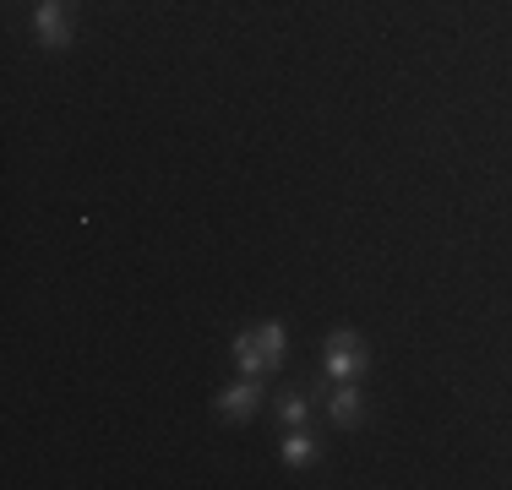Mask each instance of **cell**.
Instances as JSON below:
<instances>
[{
	"instance_id": "obj_1",
	"label": "cell",
	"mask_w": 512,
	"mask_h": 490,
	"mask_svg": "<svg viewBox=\"0 0 512 490\" xmlns=\"http://www.w3.org/2000/svg\"><path fill=\"white\" fill-rule=\"evenodd\" d=\"M229 349H235L240 376L278 371V365H284V354H289V327L284 322H256V327H246V333H235Z\"/></svg>"
},
{
	"instance_id": "obj_2",
	"label": "cell",
	"mask_w": 512,
	"mask_h": 490,
	"mask_svg": "<svg viewBox=\"0 0 512 490\" xmlns=\"http://www.w3.org/2000/svg\"><path fill=\"white\" fill-rule=\"evenodd\" d=\"M365 371H371V349H365V338L355 327L327 333V343H322V376L327 382H360Z\"/></svg>"
},
{
	"instance_id": "obj_3",
	"label": "cell",
	"mask_w": 512,
	"mask_h": 490,
	"mask_svg": "<svg viewBox=\"0 0 512 490\" xmlns=\"http://www.w3.org/2000/svg\"><path fill=\"white\" fill-rule=\"evenodd\" d=\"M213 409L224 414V420H235V425H246L256 409H262V382H256V376H240L235 387H224L213 398Z\"/></svg>"
},
{
	"instance_id": "obj_4",
	"label": "cell",
	"mask_w": 512,
	"mask_h": 490,
	"mask_svg": "<svg viewBox=\"0 0 512 490\" xmlns=\"http://www.w3.org/2000/svg\"><path fill=\"white\" fill-rule=\"evenodd\" d=\"M33 33H39V44H44V49H66V44H71L66 6H60V0H44V6L33 11Z\"/></svg>"
},
{
	"instance_id": "obj_5",
	"label": "cell",
	"mask_w": 512,
	"mask_h": 490,
	"mask_svg": "<svg viewBox=\"0 0 512 490\" xmlns=\"http://www.w3.org/2000/svg\"><path fill=\"white\" fill-rule=\"evenodd\" d=\"M327 414H333L338 431H355L360 425V382H333V392H327Z\"/></svg>"
},
{
	"instance_id": "obj_6",
	"label": "cell",
	"mask_w": 512,
	"mask_h": 490,
	"mask_svg": "<svg viewBox=\"0 0 512 490\" xmlns=\"http://www.w3.org/2000/svg\"><path fill=\"white\" fill-rule=\"evenodd\" d=\"M278 458H284L289 469H306V463L316 458V436L306 431V425H289L284 441H278Z\"/></svg>"
},
{
	"instance_id": "obj_7",
	"label": "cell",
	"mask_w": 512,
	"mask_h": 490,
	"mask_svg": "<svg viewBox=\"0 0 512 490\" xmlns=\"http://www.w3.org/2000/svg\"><path fill=\"white\" fill-rule=\"evenodd\" d=\"M273 409H278V420H284V431H289V425H306L311 420V398H306V392H295V387L278 392Z\"/></svg>"
}]
</instances>
